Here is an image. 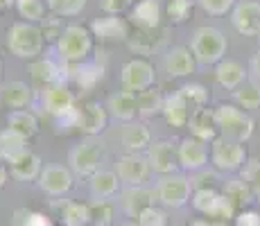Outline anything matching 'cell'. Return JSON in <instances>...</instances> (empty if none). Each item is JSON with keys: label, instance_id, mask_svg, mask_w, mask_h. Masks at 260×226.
<instances>
[{"label": "cell", "instance_id": "60d3db41", "mask_svg": "<svg viewBox=\"0 0 260 226\" xmlns=\"http://www.w3.org/2000/svg\"><path fill=\"white\" fill-rule=\"evenodd\" d=\"M194 3H197V0H170L168 7H166L170 21L172 23H186L190 18V14H192Z\"/></svg>", "mask_w": 260, "mask_h": 226}, {"label": "cell", "instance_id": "4dcf8cb0", "mask_svg": "<svg viewBox=\"0 0 260 226\" xmlns=\"http://www.w3.org/2000/svg\"><path fill=\"white\" fill-rule=\"evenodd\" d=\"M59 66L52 61V59H39V61H34L32 66H29V75H32V82L37 84L39 88H48L52 86V84L61 82L59 79Z\"/></svg>", "mask_w": 260, "mask_h": 226}, {"label": "cell", "instance_id": "74e56055", "mask_svg": "<svg viewBox=\"0 0 260 226\" xmlns=\"http://www.w3.org/2000/svg\"><path fill=\"white\" fill-rule=\"evenodd\" d=\"M219 183H222V179H219L217 170H197V172L190 174V185H192V190H219Z\"/></svg>", "mask_w": 260, "mask_h": 226}, {"label": "cell", "instance_id": "ffe728a7", "mask_svg": "<svg viewBox=\"0 0 260 226\" xmlns=\"http://www.w3.org/2000/svg\"><path fill=\"white\" fill-rule=\"evenodd\" d=\"M161 3L158 0H138L132 7V23L143 32H154L161 23Z\"/></svg>", "mask_w": 260, "mask_h": 226}, {"label": "cell", "instance_id": "ee69618b", "mask_svg": "<svg viewBox=\"0 0 260 226\" xmlns=\"http://www.w3.org/2000/svg\"><path fill=\"white\" fill-rule=\"evenodd\" d=\"M242 179L247 181V185L251 188V192L260 197V160H249L242 168Z\"/></svg>", "mask_w": 260, "mask_h": 226}, {"label": "cell", "instance_id": "cb8c5ba5", "mask_svg": "<svg viewBox=\"0 0 260 226\" xmlns=\"http://www.w3.org/2000/svg\"><path fill=\"white\" fill-rule=\"evenodd\" d=\"M190 104L186 102L179 90L170 93L163 102V115H166L170 127H188V120H190Z\"/></svg>", "mask_w": 260, "mask_h": 226}, {"label": "cell", "instance_id": "603a6c76", "mask_svg": "<svg viewBox=\"0 0 260 226\" xmlns=\"http://www.w3.org/2000/svg\"><path fill=\"white\" fill-rule=\"evenodd\" d=\"M93 37L102 39V41H127L129 27L120 16H102L91 25Z\"/></svg>", "mask_w": 260, "mask_h": 226}, {"label": "cell", "instance_id": "9c48e42d", "mask_svg": "<svg viewBox=\"0 0 260 226\" xmlns=\"http://www.w3.org/2000/svg\"><path fill=\"white\" fill-rule=\"evenodd\" d=\"M37 181H39V188L46 195H50V197H63V195H68L73 190L75 174L71 172L68 165L48 163V165H43L41 177Z\"/></svg>", "mask_w": 260, "mask_h": 226}, {"label": "cell", "instance_id": "7bdbcfd3", "mask_svg": "<svg viewBox=\"0 0 260 226\" xmlns=\"http://www.w3.org/2000/svg\"><path fill=\"white\" fill-rule=\"evenodd\" d=\"M197 5L211 16H224V14L233 12L236 0H197Z\"/></svg>", "mask_w": 260, "mask_h": 226}, {"label": "cell", "instance_id": "44dd1931", "mask_svg": "<svg viewBox=\"0 0 260 226\" xmlns=\"http://www.w3.org/2000/svg\"><path fill=\"white\" fill-rule=\"evenodd\" d=\"M107 111L109 115H113L120 122H134L138 113L136 107V93H129V90H118V93H111L107 100Z\"/></svg>", "mask_w": 260, "mask_h": 226}, {"label": "cell", "instance_id": "d4e9b609", "mask_svg": "<svg viewBox=\"0 0 260 226\" xmlns=\"http://www.w3.org/2000/svg\"><path fill=\"white\" fill-rule=\"evenodd\" d=\"M41 170H43V163L39 158V154L34 152H25L21 154L16 160L9 163V174H12L16 181H34L41 177Z\"/></svg>", "mask_w": 260, "mask_h": 226}, {"label": "cell", "instance_id": "7a4b0ae2", "mask_svg": "<svg viewBox=\"0 0 260 226\" xmlns=\"http://www.w3.org/2000/svg\"><path fill=\"white\" fill-rule=\"evenodd\" d=\"M215 120H217V129L222 138L236 140L242 145L253 136V127H256L249 111L236 107V104H219L215 109Z\"/></svg>", "mask_w": 260, "mask_h": 226}, {"label": "cell", "instance_id": "e0dca14e", "mask_svg": "<svg viewBox=\"0 0 260 226\" xmlns=\"http://www.w3.org/2000/svg\"><path fill=\"white\" fill-rule=\"evenodd\" d=\"M163 68H166L168 77H188L197 68V59L188 45H174L163 57Z\"/></svg>", "mask_w": 260, "mask_h": 226}, {"label": "cell", "instance_id": "7402d4cb", "mask_svg": "<svg viewBox=\"0 0 260 226\" xmlns=\"http://www.w3.org/2000/svg\"><path fill=\"white\" fill-rule=\"evenodd\" d=\"M120 140H122L129 154H141L147 152L149 145H152V134L143 122H127L120 132Z\"/></svg>", "mask_w": 260, "mask_h": 226}, {"label": "cell", "instance_id": "4fadbf2b", "mask_svg": "<svg viewBox=\"0 0 260 226\" xmlns=\"http://www.w3.org/2000/svg\"><path fill=\"white\" fill-rule=\"evenodd\" d=\"M231 25L242 37L260 34V3L258 0H240L231 12Z\"/></svg>", "mask_w": 260, "mask_h": 226}, {"label": "cell", "instance_id": "f1b7e54d", "mask_svg": "<svg viewBox=\"0 0 260 226\" xmlns=\"http://www.w3.org/2000/svg\"><path fill=\"white\" fill-rule=\"evenodd\" d=\"M0 100H3L7 107H12L14 111L18 109H25L29 102H32V88L25 82H7L3 88H0Z\"/></svg>", "mask_w": 260, "mask_h": 226}, {"label": "cell", "instance_id": "d6986e66", "mask_svg": "<svg viewBox=\"0 0 260 226\" xmlns=\"http://www.w3.org/2000/svg\"><path fill=\"white\" fill-rule=\"evenodd\" d=\"M107 107L100 102H86L82 109H77V132L86 136H95L107 127Z\"/></svg>", "mask_w": 260, "mask_h": 226}, {"label": "cell", "instance_id": "3957f363", "mask_svg": "<svg viewBox=\"0 0 260 226\" xmlns=\"http://www.w3.org/2000/svg\"><path fill=\"white\" fill-rule=\"evenodd\" d=\"M43 32L37 23L18 21L7 29V48L18 59H37L43 50Z\"/></svg>", "mask_w": 260, "mask_h": 226}, {"label": "cell", "instance_id": "30bf717a", "mask_svg": "<svg viewBox=\"0 0 260 226\" xmlns=\"http://www.w3.org/2000/svg\"><path fill=\"white\" fill-rule=\"evenodd\" d=\"M120 84L129 93H141L154 86V66L147 59H129L120 70Z\"/></svg>", "mask_w": 260, "mask_h": 226}, {"label": "cell", "instance_id": "ba28073f", "mask_svg": "<svg viewBox=\"0 0 260 226\" xmlns=\"http://www.w3.org/2000/svg\"><path fill=\"white\" fill-rule=\"evenodd\" d=\"M156 202H161L166 208H183L192 199V185L190 179L183 174H166L156 181Z\"/></svg>", "mask_w": 260, "mask_h": 226}, {"label": "cell", "instance_id": "f35d334b", "mask_svg": "<svg viewBox=\"0 0 260 226\" xmlns=\"http://www.w3.org/2000/svg\"><path fill=\"white\" fill-rule=\"evenodd\" d=\"M16 12L21 14V18H25L27 23H41L43 14H46V5L43 0H16Z\"/></svg>", "mask_w": 260, "mask_h": 226}, {"label": "cell", "instance_id": "4316f807", "mask_svg": "<svg viewBox=\"0 0 260 226\" xmlns=\"http://www.w3.org/2000/svg\"><path fill=\"white\" fill-rule=\"evenodd\" d=\"M215 77H217L219 86L236 90L238 86H242V84L247 82V70H244V66L240 61H236V59H222V61L215 66Z\"/></svg>", "mask_w": 260, "mask_h": 226}, {"label": "cell", "instance_id": "6da1fadb", "mask_svg": "<svg viewBox=\"0 0 260 226\" xmlns=\"http://www.w3.org/2000/svg\"><path fill=\"white\" fill-rule=\"evenodd\" d=\"M190 50H192L194 59L204 66H217L222 59H226V37L222 29L211 27V25H202L192 32L190 37Z\"/></svg>", "mask_w": 260, "mask_h": 226}, {"label": "cell", "instance_id": "816d5d0a", "mask_svg": "<svg viewBox=\"0 0 260 226\" xmlns=\"http://www.w3.org/2000/svg\"><path fill=\"white\" fill-rule=\"evenodd\" d=\"M118 226H138L136 222H122V224H118Z\"/></svg>", "mask_w": 260, "mask_h": 226}, {"label": "cell", "instance_id": "f5cc1de1", "mask_svg": "<svg viewBox=\"0 0 260 226\" xmlns=\"http://www.w3.org/2000/svg\"><path fill=\"white\" fill-rule=\"evenodd\" d=\"M5 5H9V0H0V7H5Z\"/></svg>", "mask_w": 260, "mask_h": 226}, {"label": "cell", "instance_id": "ac0fdd59", "mask_svg": "<svg viewBox=\"0 0 260 226\" xmlns=\"http://www.w3.org/2000/svg\"><path fill=\"white\" fill-rule=\"evenodd\" d=\"M188 129L190 136L204 143H213L215 138H219V129H217V120H215V109H197L190 113L188 120Z\"/></svg>", "mask_w": 260, "mask_h": 226}, {"label": "cell", "instance_id": "b9f144b4", "mask_svg": "<svg viewBox=\"0 0 260 226\" xmlns=\"http://www.w3.org/2000/svg\"><path fill=\"white\" fill-rule=\"evenodd\" d=\"M14 226H54L52 219L43 213H32V210H16L14 213Z\"/></svg>", "mask_w": 260, "mask_h": 226}, {"label": "cell", "instance_id": "f6af8a7d", "mask_svg": "<svg viewBox=\"0 0 260 226\" xmlns=\"http://www.w3.org/2000/svg\"><path fill=\"white\" fill-rule=\"evenodd\" d=\"M136 224L138 226H168V215H166V210L154 206V208L145 210L141 217L136 219Z\"/></svg>", "mask_w": 260, "mask_h": 226}, {"label": "cell", "instance_id": "52a82bcc", "mask_svg": "<svg viewBox=\"0 0 260 226\" xmlns=\"http://www.w3.org/2000/svg\"><path fill=\"white\" fill-rule=\"evenodd\" d=\"M211 163L217 172L233 174L238 170H242L244 163H247V149H244L242 143L219 136L211 143Z\"/></svg>", "mask_w": 260, "mask_h": 226}, {"label": "cell", "instance_id": "836d02e7", "mask_svg": "<svg viewBox=\"0 0 260 226\" xmlns=\"http://www.w3.org/2000/svg\"><path fill=\"white\" fill-rule=\"evenodd\" d=\"M116 204L111 199H93L88 204V222L93 226H113Z\"/></svg>", "mask_w": 260, "mask_h": 226}, {"label": "cell", "instance_id": "c3c4849f", "mask_svg": "<svg viewBox=\"0 0 260 226\" xmlns=\"http://www.w3.org/2000/svg\"><path fill=\"white\" fill-rule=\"evenodd\" d=\"M249 68H251V73L260 79V50H256V54L251 57V66H249Z\"/></svg>", "mask_w": 260, "mask_h": 226}, {"label": "cell", "instance_id": "83f0119b", "mask_svg": "<svg viewBox=\"0 0 260 226\" xmlns=\"http://www.w3.org/2000/svg\"><path fill=\"white\" fill-rule=\"evenodd\" d=\"M120 179L116 170H100L88 179V190H91L93 199H111L118 192Z\"/></svg>", "mask_w": 260, "mask_h": 226}, {"label": "cell", "instance_id": "5bb4252c", "mask_svg": "<svg viewBox=\"0 0 260 226\" xmlns=\"http://www.w3.org/2000/svg\"><path fill=\"white\" fill-rule=\"evenodd\" d=\"M177 154H179V168L186 170V172H197V170H204L208 163V143L204 140H197L192 136L183 138L181 143L177 145Z\"/></svg>", "mask_w": 260, "mask_h": 226}, {"label": "cell", "instance_id": "5b68a950", "mask_svg": "<svg viewBox=\"0 0 260 226\" xmlns=\"http://www.w3.org/2000/svg\"><path fill=\"white\" fill-rule=\"evenodd\" d=\"M190 202L192 208L202 213L208 222H231L238 215V210L222 195V190H192Z\"/></svg>", "mask_w": 260, "mask_h": 226}, {"label": "cell", "instance_id": "484cf974", "mask_svg": "<svg viewBox=\"0 0 260 226\" xmlns=\"http://www.w3.org/2000/svg\"><path fill=\"white\" fill-rule=\"evenodd\" d=\"M222 195L231 202V206L238 210V213L240 210H247V206L253 202V197H256L242 177H233V179L224 181L222 183Z\"/></svg>", "mask_w": 260, "mask_h": 226}, {"label": "cell", "instance_id": "ab89813d", "mask_svg": "<svg viewBox=\"0 0 260 226\" xmlns=\"http://www.w3.org/2000/svg\"><path fill=\"white\" fill-rule=\"evenodd\" d=\"M46 7L54 16H77L86 7V0H46Z\"/></svg>", "mask_w": 260, "mask_h": 226}, {"label": "cell", "instance_id": "8fae6325", "mask_svg": "<svg viewBox=\"0 0 260 226\" xmlns=\"http://www.w3.org/2000/svg\"><path fill=\"white\" fill-rule=\"evenodd\" d=\"M75 102H77V100H75V93L63 82H57V84H52V86L41 90L43 111L50 113L57 120L71 115L75 111Z\"/></svg>", "mask_w": 260, "mask_h": 226}, {"label": "cell", "instance_id": "9a60e30c", "mask_svg": "<svg viewBox=\"0 0 260 226\" xmlns=\"http://www.w3.org/2000/svg\"><path fill=\"white\" fill-rule=\"evenodd\" d=\"M120 206H122L124 213L136 222L145 210L156 206V192L145 188V185H127V188L120 192Z\"/></svg>", "mask_w": 260, "mask_h": 226}, {"label": "cell", "instance_id": "277c9868", "mask_svg": "<svg viewBox=\"0 0 260 226\" xmlns=\"http://www.w3.org/2000/svg\"><path fill=\"white\" fill-rule=\"evenodd\" d=\"M57 52L66 63H84L93 52V32L84 25H66L57 39Z\"/></svg>", "mask_w": 260, "mask_h": 226}, {"label": "cell", "instance_id": "7c38bea8", "mask_svg": "<svg viewBox=\"0 0 260 226\" xmlns=\"http://www.w3.org/2000/svg\"><path fill=\"white\" fill-rule=\"evenodd\" d=\"M145 156L149 160V168L156 174L166 177V174H177L179 170V154H177V145L172 140H154L149 145V149L145 152Z\"/></svg>", "mask_w": 260, "mask_h": 226}, {"label": "cell", "instance_id": "d590c367", "mask_svg": "<svg viewBox=\"0 0 260 226\" xmlns=\"http://www.w3.org/2000/svg\"><path fill=\"white\" fill-rule=\"evenodd\" d=\"M233 98L240 104V109L249 111V109H258L260 107V84L258 82H244L242 86H238L233 90Z\"/></svg>", "mask_w": 260, "mask_h": 226}, {"label": "cell", "instance_id": "db71d44e", "mask_svg": "<svg viewBox=\"0 0 260 226\" xmlns=\"http://www.w3.org/2000/svg\"><path fill=\"white\" fill-rule=\"evenodd\" d=\"M0 77H3V63H0Z\"/></svg>", "mask_w": 260, "mask_h": 226}, {"label": "cell", "instance_id": "f546056e", "mask_svg": "<svg viewBox=\"0 0 260 226\" xmlns=\"http://www.w3.org/2000/svg\"><path fill=\"white\" fill-rule=\"evenodd\" d=\"M27 152V138L18 136L12 129H3L0 132V160L3 163H12L21 154Z\"/></svg>", "mask_w": 260, "mask_h": 226}, {"label": "cell", "instance_id": "f907efd6", "mask_svg": "<svg viewBox=\"0 0 260 226\" xmlns=\"http://www.w3.org/2000/svg\"><path fill=\"white\" fill-rule=\"evenodd\" d=\"M208 226H229V222H208Z\"/></svg>", "mask_w": 260, "mask_h": 226}, {"label": "cell", "instance_id": "bcb514c9", "mask_svg": "<svg viewBox=\"0 0 260 226\" xmlns=\"http://www.w3.org/2000/svg\"><path fill=\"white\" fill-rule=\"evenodd\" d=\"M132 3L134 0H102L100 7H102V12L107 14V16H120L124 9L132 7Z\"/></svg>", "mask_w": 260, "mask_h": 226}, {"label": "cell", "instance_id": "8d00e7d4", "mask_svg": "<svg viewBox=\"0 0 260 226\" xmlns=\"http://www.w3.org/2000/svg\"><path fill=\"white\" fill-rule=\"evenodd\" d=\"M179 93L186 98V102L190 104V109H192V111H197V109H204L208 104V100H211V95H208V88L202 86V84H183V86L179 88Z\"/></svg>", "mask_w": 260, "mask_h": 226}, {"label": "cell", "instance_id": "8992f818", "mask_svg": "<svg viewBox=\"0 0 260 226\" xmlns=\"http://www.w3.org/2000/svg\"><path fill=\"white\" fill-rule=\"evenodd\" d=\"M100 163H102V143L88 136L79 145H75L68 154V168L73 174L84 179H91L95 172H100Z\"/></svg>", "mask_w": 260, "mask_h": 226}, {"label": "cell", "instance_id": "681fc988", "mask_svg": "<svg viewBox=\"0 0 260 226\" xmlns=\"http://www.w3.org/2000/svg\"><path fill=\"white\" fill-rule=\"evenodd\" d=\"M7 174H9V170H7V165L0 160V190L5 188V183H7Z\"/></svg>", "mask_w": 260, "mask_h": 226}, {"label": "cell", "instance_id": "2e32d148", "mask_svg": "<svg viewBox=\"0 0 260 226\" xmlns=\"http://www.w3.org/2000/svg\"><path fill=\"white\" fill-rule=\"evenodd\" d=\"M149 160L145 154H124L116 163V174L127 185H143L149 179Z\"/></svg>", "mask_w": 260, "mask_h": 226}, {"label": "cell", "instance_id": "d6a6232c", "mask_svg": "<svg viewBox=\"0 0 260 226\" xmlns=\"http://www.w3.org/2000/svg\"><path fill=\"white\" fill-rule=\"evenodd\" d=\"M163 102H166V98L161 95V90L154 88V86L136 93L138 115H143V118H152V115L163 113Z\"/></svg>", "mask_w": 260, "mask_h": 226}, {"label": "cell", "instance_id": "e575fe53", "mask_svg": "<svg viewBox=\"0 0 260 226\" xmlns=\"http://www.w3.org/2000/svg\"><path fill=\"white\" fill-rule=\"evenodd\" d=\"M59 208V217L66 226H86L88 224V204L63 202Z\"/></svg>", "mask_w": 260, "mask_h": 226}, {"label": "cell", "instance_id": "1f68e13d", "mask_svg": "<svg viewBox=\"0 0 260 226\" xmlns=\"http://www.w3.org/2000/svg\"><path fill=\"white\" fill-rule=\"evenodd\" d=\"M7 129H12V132H16L18 136L29 140L39 132V120L27 109H18V111H12L7 115Z\"/></svg>", "mask_w": 260, "mask_h": 226}, {"label": "cell", "instance_id": "7dc6e473", "mask_svg": "<svg viewBox=\"0 0 260 226\" xmlns=\"http://www.w3.org/2000/svg\"><path fill=\"white\" fill-rule=\"evenodd\" d=\"M236 226H260V213L256 210H240L236 215Z\"/></svg>", "mask_w": 260, "mask_h": 226}]
</instances>
